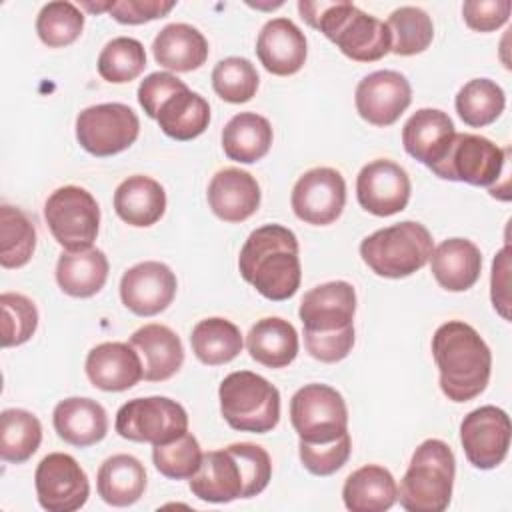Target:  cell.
I'll use <instances>...</instances> for the list:
<instances>
[{"mask_svg": "<svg viewBox=\"0 0 512 512\" xmlns=\"http://www.w3.org/2000/svg\"><path fill=\"white\" fill-rule=\"evenodd\" d=\"M356 292L350 282L334 280L308 290L300 302L304 346L320 362L344 360L354 346Z\"/></svg>", "mask_w": 512, "mask_h": 512, "instance_id": "1", "label": "cell"}, {"mask_svg": "<svg viewBox=\"0 0 512 512\" xmlns=\"http://www.w3.org/2000/svg\"><path fill=\"white\" fill-rule=\"evenodd\" d=\"M272 478L268 452L250 442L230 444L224 450L202 454L200 468L190 478V492L214 504L258 496Z\"/></svg>", "mask_w": 512, "mask_h": 512, "instance_id": "2", "label": "cell"}, {"mask_svg": "<svg viewBox=\"0 0 512 512\" xmlns=\"http://www.w3.org/2000/svg\"><path fill=\"white\" fill-rule=\"evenodd\" d=\"M432 356L440 390L452 402H468L484 392L492 372V352L482 336L462 320H448L432 336Z\"/></svg>", "mask_w": 512, "mask_h": 512, "instance_id": "3", "label": "cell"}, {"mask_svg": "<svg viewBox=\"0 0 512 512\" xmlns=\"http://www.w3.org/2000/svg\"><path fill=\"white\" fill-rule=\"evenodd\" d=\"M238 268L264 298L274 302L292 298L302 280L296 234L280 224L256 228L240 250Z\"/></svg>", "mask_w": 512, "mask_h": 512, "instance_id": "4", "label": "cell"}, {"mask_svg": "<svg viewBox=\"0 0 512 512\" xmlns=\"http://www.w3.org/2000/svg\"><path fill=\"white\" fill-rule=\"evenodd\" d=\"M298 12L308 26L322 32L354 62H376L390 52L392 38L388 26L352 2L300 0Z\"/></svg>", "mask_w": 512, "mask_h": 512, "instance_id": "5", "label": "cell"}, {"mask_svg": "<svg viewBox=\"0 0 512 512\" xmlns=\"http://www.w3.org/2000/svg\"><path fill=\"white\" fill-rule=\"evenodd\" d=\"M456 458L438 438L424 440L412 454L396 500L408 512H444L452 498Z\"/></svg>", "mask_w": 512, "mask_h": 512, "instance_id": "6", "label": "cell"}, {"mask_svg": "<svg viewBox=\"0 0 512 512\" xmlns=\"http://www.w3.org/2000/svg\"><path fill=\"white\" fill-rule=\"evenodd\" d=\"M432 252L434 242L428 228L414 220L376 230L360 244L364 264L384 278H406L418 272Z\"/></svg>", "mask_w": 512, "mask_h": 512, "instance_id": "7", "label": "cell"}, {"mask_svg": "<svg viewBox=\"0 0 512 512\" xmlns=\"http://www.w3.org/2000/svg\"><path fill=\"white\" fill-rule=\"evenodd\" d=\"M220 412L238 432L266 434L280 420V392L250 370L230 372L218 388Z\"/></svg>", "mask_w": 512, "mask_h": 512, "instance_id": "8", "label": "cell"}, {"mask_svg": "<svg viewBox=\"0 0 512 512\" xmlns=\"http://www.w3.org/2000/svg\"><path fill=\"white\" fill-rule=\"evenodd\" d=\"M290 422L306 444H326L348 434V408L328 384H306L290 400Z\"/></svg>", "mask_w": 512, "mask_h": 512, "instance_id": "9", "label": "cell"}, {"mask_svg": "<svg viewBox=\"0 0 512 512\" xmlns=\"http://www.w3.org/2000/svg\"><path fill=\"white\" fill-rule=\"evenodd\" d=\"M44 218L64 250L90 248L98 236L100 208L86 188L62 186L54 190L44 204Z\"/></svg>", "mask_w": 512, "mask_h": 512, "instance_id": "10", "label": "cell"}, {"mask_svg": "<svg viewBox=\"0 0 512 512\" xmlns=\"http://www.w3.org/2000/svg\"><path fill=\"white\" fill-rule=\"evenodd\" d=\"M116 432L132 442L164 444L188 432V414L172 398H134L120 406L114 422Z\"/></svg>", "mask_w": 512, "mask_h": 512, "instance_id": "11", "label": "cell"}, {"mask_svg": "<svg viewBox=\"0 0 512 512\" xmlns=\"http://www.w3.org/2000/svg\"><path fill=\"white\" fill-rule=\"evenodd\" d=\"M508 150L478 134H454L446 154L430 170L444 180L492 188L506 166Z\"/></svg>", "mask_w": 512, "mask_h": 512, "instance_id": "12", "label": "cell"}, {"mask_svg": "<svg viewBox=\"0 0 512 512\" xmlns=\"http://www.w3.org/2000/svg\"><path fill=\"white\" fill-rule=\"evenodd\" d=\"M140 134L136 112L120 102L84 108L76 118L78 144L92 156H114L130 148Z\"/></svg>", "mask_w": 512, "mask_h": 512, "instance_id": "13", "label": "cell"}, {"mask_svg": "<svg viewBox=\"0 0 512 512\" xmlns=\"http://www.w3.org/2000/svg\"><path fill=\"white\" fill-rule=\"evenodd\" d=\"M34 484L38 502L48 512H74L90 496L86 472L76 458L64 452H52L40 460Z\"/></svg>", "mask_w": 512, "mask_h": 512, "instance_id": "14", "label": "cell"}, {"mask_svg": "<svg viewBox=\"0 0 512 512\" xmlns=\"http://www.w3.org/2000/svg\"><path fill=\"white\" fill-rule=\"evenodd\" d=\"M510 418L492 404L468 412L460 424V442L468 462L480 470H492L504 462L510 448Z\"/></svg>", "mask_w": 512, "mask_h": 512, "instance_id": "15", "label": "cell"}, {"mask_svg": "<svg viewBox=\"0 0 512 512\" xmlns=\"http://www.w3.org/2000/svg\"><path fill=\"white\" fill-rule=\"evenodd\" d=\"M290 204L302 222L328 226L336 222L344 210L346 182L334 168H312L296 180Z\"/></svg>", "mask_w": 512, "mask_h": 512, "instance_id": "16", "label": "cell"}, {"mask_svg": "<svg viewBox=\"0 0 512 512\" xmlns=\"http://www.w3.org/2000/svg\"><path fill=\"white\" fill-rule=\"evenodd\" d=\"M410 178L406 170L386 158L368 162L356 178L360 206L374 216H392L406 208L410 200Z\"/></svg>", "mask_w": 512, "mask_h": 512, "instance_id": "17", "label": "cell"}, {"mask_svg": "<svg viewBox=\"0 0 512 512\" xmlns=\"http://www.w3.org/2000/svg\"><path fill=\"white\" fill-rule=\"evenodd\" d=\"M358 114L374 126L394 124L412 102V88L404 74L378 70L364 76L354 92Z\"/></svg>", "mask_w": 512, "mask_h": 512, "instance_id": "18", "label": "cell"}, {"mask_svg": "<svg viewBox=\"0 0 512 512\" xmlns=\"http://www.w3.org/2000/svg\"><path fill=\"white\" fill-rule=\"evenodd\" d=\"M176 288V276L166 264L146 260L122 274L120 298L136 316H156L172 304Z\"/></svg>", "mask_w": 512, "mask_h": 512, "instance_id": "19", "label": "cell"}, {"mask_svg": "<svg viewBox=\"0 0 512 512\" xmlns=\"http://www.w3.org/2000/svg\"><path fill=\"white\" fill-rule=\"evenodd\" d=\"M256 54L270 74L292 76L306 62L308 48L304 32L288 18H272L258 34Z\"/></svg>", "mask_w": 512, "mask_h": 512, "instance_id": "20", "label": "cell"}, {"mask_svg": "<svg viewBox=\"0 0 512 512\" xmlns=\"http://www.w3.org/2000/svg\"><path fill=\"white\" fill-rule=\"evenodd\" d=\"M86 376L104 392H122L144 378L142 360L132 344L102 342L86 356Z\"/></svg>", "mask_w": 512, "mask_h": 512, "instance_id": "21", "label": "cell"}, {"mask_svg": "<svg viewBox=\"0 0 512 512\" xmlns=\"http://www.w3.org/2000/svg\"><path fill=\"white\" fill-rule=\"evenodd\" d=\"M208 206L224 222L236 224L250 218L260 206L256 178L240 168L218 170L208 184Z\"/></svg>", "mask_w": 512, "mask_h": 512, "instance_id": "22", "label": "cell"}, {"mask_svg": "<svg viewBox=\"0 0 512 512\" xmlns=\"http://www.w3.org/2000/svg\"><path fill=\"white\" fill-rule=\"evenodd\" d=\"M452 118L438 108L416 110L402 128L404 150L418 162L432 168L446 154L454 138Z\"/></svg>", "mask_w": 512, "mask_h": 512, "instance_id": "23", "label": "cell"}, {"mask_svg": "<svg viewBox=\"0 0 512 512\" xmlns=\"http://www.w3.org/2000/svg\"><path fill=\"white\" fill-rule=\"evenodd\" d=\"M130 344L142 360V376L148 382H164L172 378L184 362V348L178 334L164 324H146L138 328L130 336Z\"/></svg>", "mask_w": 512, "mask_h": 512, "instance_id": "24", "label": "cell"}, {"mask_svg": "<svg viewBox=\"0 0 512 512\" xmlns=\"http://www.w3.org/2000/svg\"><path fill=\"white\" fill-rule=\"evenodd\" d=\"M56 434L78 448L100 442L108 432V414L104 406L92 398L72 396L60 400L52 414Z\"/></svg>", "mask_w": 512, "mask_h": 512, "instance_id": "25", "label": "cell"}, {"mask_svg": "<svg viewBox=\"0 0 512 512\" xmlns=\"http://www.w3.org/2000/svg\"><path fill=\"white\" fill-rule=\"evenodd\" d=\"M430 268L444 290L464 292L480 278L482 254L472 240L448 238L434 248Z\"/></svg>", "mask_w": 512, "mask_h": 512, "instance_id": "26", "label": "cell"}, {"mask_svg": "<svg viewBox=\"0 0 512 512\" xmlns=\"http://www.w3.org/2000/svg\"><path fill=\"white\" fill-rule=\"evenodd\" d=\"M114 210L126 224L148 228L164 216L166 192L160 182L150 176H128L114 192Z\"/></svg>", "mask_w": 512, "mask_h": 512, "instance_id": "27", "label": "cell"}, {"mask_svg": "<svg viewBox=\"0 0 512 512\" xmlns=\"http://www.w3.org/2000/svg\"><path fill=\"white\" fill-rule=\"evenodd\" d=\"M108 268V258L98 248L64 250L56 264V282L68 296L90 298L104 288Z\"/></svg>", "mask_w": 512, "mask_h": 512, "instance_id": "28", "label": "cell"}, {"mask_svg": "<svg viewBox=\"0 0 512 512\" xmlns=\"http://www.w3.org/2000/svg\"><path fill=\"white\" fill-rule=\"evenodd\" d=\"M154 60L174 72H192L208 58V42L204 34L184 22L164 26L152 42Z\"/></svg>", "mask_w": 512, "mask_h": 512, "instance_id": "29", "label": "cell"}, {"mask_svg": "<svg viewBox=\"0 0 512 512\" xmlns=\"http://www.w3.org/2000/svg\"><path fill=\"white\" fill-rule=\"evenodd\" d=\"M398 486L390 470L366 464L354 470L342 488L344 506L350 512H384L394 506Z\"/></svg>", "mask_w": 512, "mask_h": 512, "instance_id": "30", "label": "cell"}, {"mask_svg": "<svg viewBox=\"0 0 512 512\" xmlns=\"http://www.w3.org/2000/svg\"><path fill=\"white\" fill-rule=\"evenodd\" d=\"M96 488L106 504L132 506L146 490V470L132 454H114L98 468Z\"/></svg>", "mask_w": 512, "mask_h": 512, "instance_id": "31", "label": "cell"}, {"mask_svg": "<svg viewBox=\"0 0 512 512\" xmlns=\"http://www.w3.org/2000/svg\"><path fill=\"white\" fill-rule=\"evenodd\" d=\"M246 348L258 364L266 368H284L298 354V332L288 320L268 316L250 328Z\"/></svg>", "mask_w": 512, "mask_h": 512, "instance_id": "32", "label": "cell"}, {"mask_svg": "<svg viewBox=\"0 0 512 512\" xmlns=\"http://www.w3.org/2000/svg\"><path fill=\"white\" fill-rule=\"evenodd\" d=\"M156 120L166 136L186 142L198 138L208 128L210 106L200 94L184 84L162 102Z\"/></svg>", "mask_w": 512, "mask_h": 512, "instance_id": "33", "label": "cell"}, {"mask_svg": "<svg viewBox=\"0 0 512 512\" xmlns=\"http://www.w3.org/2000/svg\"><path fill=\"white\" fill-rule=\"evenodd\" d=\"M272 146V126L256 112L232 116L222 130L224 154L242 164H252L268 154Z\"/></svg>", "mask_w": 512, "mask_h": 512, "instance_id": "34", "label": "cell"}, {"mask_svg": "<svg viewBox=\"0 0 512 512\" xmlns=\"http://www.w3.org/2000/svg\"><path fill=\"white\" fill-rule=\"evenodd\" d=\"M192 352L206 366H220L242 352V334L226 318L212 316L200 320L190 334Z\"/></svg>", "mask_w": 512, "mask_h": 512, "instance_id": "35", "label": "cell"}, {"mask_svg": "<svg viewBox=\"0 0 512 512\" xmlns=\"http://www.w3.org/2000/svg\"><path fill=\"white\" fill-rule=\"evenodd\" d=\"M42 424L22 408H8L0 414V456L4 462L22 464L40 448Z\"/></svg>", "mask_w": 512, "mask_h": 512, "instance_id": "36", "label": "cell"}, {"mask_svg": "<svg viewBox=\"0 0 512 512\" xmlns=\"http://www.w3.org/2000/svg\"><path fill=\"white\" fill-rule=\"evenodd\" d=\"M456 112L464 124L482 128L492 124L506 106L504 90L490 78H474L456 94Z\"/></svg>", "mask_w": 512, "mask_h": 512, "instance_id": "37", "label": "cell"}, {"mask_svg": "<svg viewBox=\"0 0 512 512\" xmlns=\"http://www.w3.org/2000/svg\"><path fill=\"white\" fill-rule=\"evenodd\" d=\"M36 248V228L32 220L16 206L0 208V264L4 268H22Z\"/></svg>", "mask_w": 512, "mask_h": 512, "instance_id": "38", "label": "cell"}, {"mask_svg": "<svg viewBox=\"0 0 512 512\" xmlns=\"http://www.w3.org/2000/svg\"><path fill=\"white\" fill-rule=\"evenodd\" d=\"M392 38L390 52L398 56H414L424 52L434 38V26L430 16L416 6L396 8L386 22Z\"/></svg>", "mask_w": 512, "mask_h": 512, "instance_id": "39", "label": "cell"}, {"mask_svg": "<svg viewBox=\"0 0 512 512\" xmlns=\"http://www.w3.org/2000/svg\"><path fill=\"white\" fill-rule=\"evenodd\" d=\"M146 52L140 40L130 36L112 38L98 56V74L112 84H124L142 74Z\"/></svg>", "mask_w": 512, "mask_h": 512, "instance_id": "40", "label": "cell"}, {"mask_svg": "<svg viewBox=\"0 0 512 512\" xmlns=\"http://www.w3.org/2000/svg\"><path fill=\"white\" fill-rule=\"evenodd\" d=\"M84 28L82 10L66 0L48 2L36 18V32L48 48H62L72 44Z\"/></svg>", "mask_w": 512, "mask_h": 512, "instance_id": "41", "label": "cell"}, {"mask_svg": "<svg viewBox=\"0 0 512 512\" xmlns=\"http://www.w3.org/2000/svg\"><path fill=\"white\" fill-rule=\"evenodd\" d=\"M260 84L258 72L248 58L228 56L220 60L212 70L214 92L230 104H242L252 100Z\"/></svg>", "mask_w": 512, "mask_h": 512, "instance_id": "42", "label": "cell"}, {"mask_svg": "<svg viewBox=\"0 0 512 512\" xmlns=\"http://www.w3.org/2000/svg\"><path fill=\"white\" fill-rule=\"evenodd\" d=\"M152 462L162 476L170 480H186L200 468L202 450L198 440L190 432H184L170 442L154 444Z\"/></svg>", "mask_w": 512, "mask_h": 512, "instance_id": "43", "label": "cell"}, {"mask_svg": "<svg viewBox=\"0 0 512 512\" xmlns=\"http://www.w3.org/2000/svg\"><path fill=\"white\" fill-rule=\"evenodd\" d=\"M2 310V346H20L28 342L38 328V310L30 298L16 292L0 296Z\"/></svg>", "mask_w": 512, "mask_h": 512, "instance_id": "44", "label": "cell"}, {"mask_svg": "<svg viewBox=\"0 0 512 512\" xmlns=\"http://www.w3.org/2000/svg\"><path fill=\"white\" fill-rule=\"evenodd\" d=\"M352 442L350 434H344L342 438L326 444H298V454L304 464V468L314 476H330L336 470H340L348 458H350Z\"/></svg>", "mask_w": 512, "mask_h": 512, "instance_id": "45", "label": "cell"}, {"mask_svg": "<svg viewBox=\"0 0 512 512\" xmlns=\"http://www.w3.org/2000/svg\"><path fill=\"white\" fill-rule=\"evenodd\" d=\"M90 12H108L120 24H144L156 18H164L172 8V0H116L90 4L84 2Z\"/></svg>", "mask_w": 512, "mask_h": 512, "instance_id": "46", "label": "cell"}, {"mask_svg": "<svg viewBox=\"0 0 512 512\" xmlns=\"http://www.w3.org/2000/svg\"><path fill=\"white\" fill-rule=\"evenodd\" d=\"M510 0H468L462 4V16L468 28L476 32H492L510 18Z\"/></svg>", "mask_w": 512, "mask_h": 512, "instance_id": "47", "label": "cell"}, {"mask_svg": "<svg viewBox=\"0 0 512 512\" xmlns=\"http://www.w3.org/2000/svg\"><path fill=\"white\" fill-rule=\"evenodd\" d=\"M182 86L184 82L170 72H152L138 86V102L144 112L156 120L162 102Z\"/></svg>", "mask_w": 512, "mask_h": 512, "instance_id": "48", "label": "cell"}, {"mask_svg": "<svg viewBox=\"0 0 512 512\" xmlns=\"http://www.w3.org/2000/svg\"><path fill=\"white\" fill-rule=\"evenodd\" d=\"M508 272H510V246H504L492 262V304L496 312L508 320L510 298H508Z\"/></svg>", "mask_w": 512, "mask_h": 512, "instance_id": "49", "label": "cell"}]
</instances>
